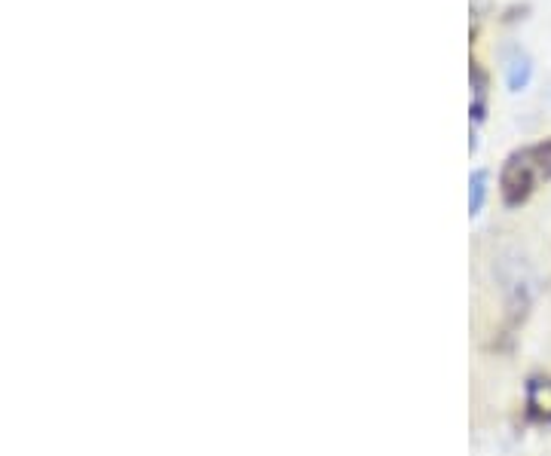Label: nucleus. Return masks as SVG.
<instances>
[{"label": "nucleus", "instance_id": "1", "mask_svg": "<svg viewBox=\"0 0 551 456\" xmlns=\"http://www.w3.org/2000/svg\"><path fill=\"white\" fill-rule=\"evenodd\" d=\"M530 187H533V163H530V154H518L503 169V196H506L509 206H518V202L530 193Z\"/></svg>", "mask_w": 551, "mask_h": 456}, {"label": "nucleus", "instance_id": "2", "mask_svg": "<svg viewBox=\"0 0 551 456\" xmlns=\"http://www.w3.org/2000/svg\"><path fill=\"white\" fill-rule=\"evenodd\" d=\"M503 65H506V86H509V92H524L530 86V77H533L530 56L524 53L521 46H509Z\"/></svg>", "mask_w": 551, "mask_h": 456}, {"label": "nucleus", "instance_id": "3", "mask_svg": "<svg viewBox=\"0 0 551 456\" xmlns=\"http://www.w3.org/2000/svg\"><path fill=\"white\" fill-rule=\"evenodd\" d=\"M530 408L539 414V417H551V380H536L530 383Z\"/></svg>", "mask_w": 551, "mask_h": 456}, {"label": "nucleus", "instance_id": "4", "mask_svg": "<svg viewBox=\"0 0 551 456\" xmlns=\"http://www.w3.org/2000/svg\"><path fill=\"white\" fill-rule=\"evenodd\" d=\"M484 199H487V172L478 169L469 178V212L472 215H478L484 209Z\"/></svg>", "mask_w": 551, "mask_h": 456}]
</instances>
